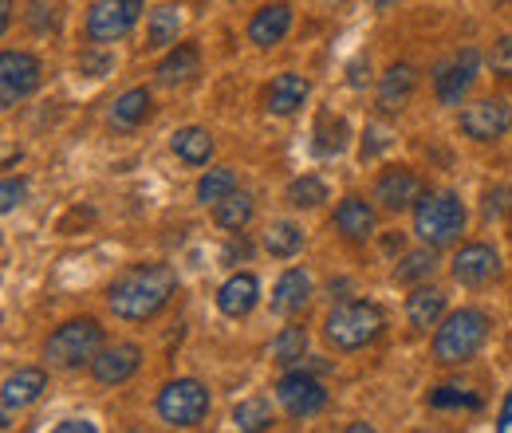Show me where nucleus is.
Returning <instances> with one entry per match:
<instances>
[{
    "label": "nucleus",
    "mask_w": 512,
    "mask_h": 433,
    "mask_svg": "<svg viewBox=\"0 0 512 433\" xmlns=\"http://www.w3.org/2000/svg\"><path fill=\"white\" fill-rule=\"evenodd\" d=\"M174 292H178V272L170 264L162 260L130 264L107 288V311L123 323H150L170 308Z\"/></svg>",
    "instance_id": "nucleus-1"
},
{
    "label": "nucleus",
    "mask_w": 512,
    "mask_h": 433,
    "mask_svg": "<svg viewBox=\"0 0 512 433\" xmlns=\"http://www.w3.org/2000/svg\"><path fill=\"white\" fill-rule=\"evenodd\" d=\"M158 418L170 426V430H193L209 418L213 410V394L201 378H174L158 390V402H154Z\"/></svg>",
    "instance_id": "nucleus-6"
},
{
    "label": "nucleus",
    "mask_w": 512,
    "mask_h": 433,
    "mask_svg": "<svg viewBox=\"0 0 512 433\" xmlns=\"http://www.w3.org/2000/svg\"><path fill=\"white\" fill-rule=\"evenodd\" d=\"M292 24H296L292 4H288V0H272V4L256 8L253 20H249V28H245V36H249V44H253V48L268 52V48H276V44H284V40H288Z\"/></svg>",
    "instance_id": "nucleus-15"
},
{
    "label": "nucleus",
    "mask_w": 512,
    "mask_h": 433,
    "mask_svg": "<svg viewBox=\"0 0 512 433\" xmlns=\"http://www.w3.org/2000/svg\"><path fill=\"white\" fill-rule=\"evenodd\" d=\"M170 150H174V158L182 162V166H190V170H201V166H209L213 162V154H217V142H213V134L205 130V126H178L174 134H170Z\"/></svg>",
    "instance_id": "nucleus-22"
},
{
    "label": "nucleus",
    "mask_w": 512,
    "mask_h": 433,
    "mask_svg": "<svg viewBox=\"0 0 512 433\" xmlns=\"http://www.w3.org/2000/svg\"><path fill=\"white\" fill-rule=\"evenodd\" d=\"M461 134L473 138V142H501L512 130V107L505 99H477L461 111Z\"/></svg>",
    "instance_id": "nucleus-12"
},
{
    "label": "nucleus",
    "mask_w": 512,
    "mask_h": 433,
    "mask_svg": "<svg viewBox=\"0 0 512 433\" xmlns=\"http://www.w3.org/2000/svg\"><path fill=\"white\" fill-rule=\"evenodd\" d=\"M253 217H256V201H253V193H245V189H237V193H229L225 201L213 205V221H217V229L229 233V237H241V233L253 225Z\"/></svg>",
    "instance_id": "nucleus-26"
},
{
    "label": "nucleus",
    "mask_w": 512,
    "mask_h": 433,
    "mask_svg": "<svg viewBox=\"0 0 512 433\" xmlns=\"http://www.w3.org/2000/svg\"><path fill=\"white\" fill-rule=\"evenodd\" d=\"M237 189H241V178H237L233 166H213V170H205V174L197 178L193 197H197L201 205H217V201H225V197L237 193Z\"/></svg>",
    "instance_id": "nucleus-31"
},
{
    "label": "nucleus",
    "mask_w": 512,
    "mask_h": 433,
    "mask_svg": "<svg viewBox=\"0 0 512 433\" xmlns=\"http://www.w3.org/2000/svg\"><path fill=\"white\" fill-rule=\"evenodd\" d=\"M24 197H28V182L24 178H4V186H0V209L4 213H12L16 205H24Z\"/></svg>",
    "instance_id": "nucleus-39"
},
{
    "label": "nucleus",
    "mask_w": 512,
    "mask_h": 433,
    "mask_svg": "<svg viewBox=\"0 0 512 433\" xmlns=\"http://www.w3.org/2000/svg\"><path fill=\"white\" fill-rule=\"evenodd\" d=\"M386 327V311L375 300H343L327 311L323 319V339L327 347L351 355V351H363L371 347Z\"/></svg>",
    "instance_id": "nucleus-3"
},
{
    "label": "nucleus",
    "mask_w": 512,
    "mask_h": 433,
    "mask_svg": "<svg viewBox=\"0 0 512 433\" xmlns=\"http://www.w3.org/2000/svg\"><path fill=\"white\" fill-rule=\"evenodd\" d=\"M426 193L422 178L410 170V166H386L383 174L375 178V205L386 209V213H406L418 205V197Z\"/></svg>",
    "instance_id": "nucleus-13"
},
{
    "label": "nucleus",
    "mask_w": 512,
    "mask_h": 433,
    "mask_svg": "<svg viewBox=\"0 0 512 433\" xmlns=\"http://www.w3.org/2000/svg\"><path fill=\"white\" fill-rule=\"evenodd\" d=\"M347 138H351V126L343 115H335V111H323L316 126H312V150L323 154V158H335V154H343L347 150Z\"/></svg>",
    "instance_id": "nucleus-29"
},
{
    "label": "nucleus",
    "mask_w": 512,
    "mask_h": 433,
    "mask_svg": "<svg viewBox=\"0 0 512 433\" xmlns=\"http://www.w3.org/2000/svg\"><path fill=\"white\" fill-rule=\"evenodd\" d=\"M485 402H481V394H473V390H465V386H438V390H430V410H442V414H453V410H469V414H477Z\"/></svg>",
    "instance_id": "nucleus-35"
},
{
    "label": "nucleus",
    "mask_w": 512,
    "mask_h": 433,
    "mask_svg": "<svg viewBox=\"0 0 512 433\" xmlns=\"http://www.w3.org/2000/svg\"><path fill=\"white\" fill-rule=\"evenodd\" d=\"M308 343H312L308 327H304V323H288V327H280V335L272 339L268 355H272L276 367H300V363L308 359Z\"/></svg>",
    "instance_id": "nucleus-27"
},
{
    "label": "nucleus",
    "mask_w": 512,
    "mask_h": 433,
    "mask_svg": "<svg viewBox=\"0 0 512 433\" xmlns=\"http://www.w3.org/2000/svg\"><path fill=\"white\" fill-rule=\"evenodd\" d=\"M272 422H276L272 402L260 398V394H253V398H245V402L233 406V426L241 433H264V430H272Z\"/></svg>",
    "instance_id": "nucleus-33"
},
{
    "label": "nucleus",
    "mask_w": 512,
    "mask_h": 433,
    "mask_svg": "<svg viewBox=\"0 0 512 433\" xmlns=\"http://www.w3.org/2000/svg\"><path fill=\"white\" fill-rule=\"evenodd\" d=\"M489 4H501V0H489Z\"/></svg>",
    "instance_id": "nucleus-44"
},
{
    "label": "nucleus",
    "mask_w": 512,
    "mask_h": 433,
    "mask_svg": "<svg viewBox=\"0 0 512 433\" xmlns=\"http://www.w3.org/2000/svg\"><path fill=\"white\" fill-rule=\"evenodd\" d=\"M260 304V280L256 272H233L221 288H217V311L225 319H249Z\"/></svg>",
    "instance_id": "nucleus-19"
},
{
    "label": "nucleus",
    "mask_w": 512,
    "mask_h": 433,
    "mask_svg": "<svg viewBox=\"0 0 512 433\" xmlns=\"http://www.w3.org/2000/svg\"><path fill=\"white\" fill-rule=\"evenodd\" d=\"M201 71V52H197V44H174L158 67H154V83L158 87H186L193 75Z\"/></svg>",
    "instance_id": "nucleus-24"
},
{
    "label": "nucleus",
    "mask_w": 512,
    "mask_h": 433,
    "mask_svg": "<svg viewBox=\"0 0 512 433\" xmlns=\"http://www.w3.org/2000/svg\"><path fill=\"white\" fill-rule=\"evenodd\" d=\"M272 390H276V402L284 406V414L296 422H308V418L327 410V386L320 382V374L304 363L284 367V374L272 382Z\"/></svg>",
    "instance_id": "nucleus-7"
},
{
    "label": "nucleus",
    "mask_w": 512,
    "mask_h": 433,
    "mask_svg": "<svg viewBox=\"0 0 512 433\" xmlns=\"http://www.w3.org/2000/svg\"><path fill=\"white\" fill-rule=\"evenodd\" d=\"M12 16H16V0H0V32L12 28Z\"/></svg>",
    "instance_id": "nucleus-42"
},
{
    "label": "nucleus",
    "mask_w": 512,
    "mask_h": 433,
    "mask_svg": "<svg viewBox=\"0 0 512 433\" xmlns=\"http://www.w3.org/2000/svg\"><path fill=\"white\" fill-rule=\"evenodd\" d=\"M497 430L512 433V390L505 394V402H501V414H497Z\"/></svg>",
    "instance_id": "nucleus-41"
},
{
    "label": "nucleus",
    "mask_w": 512,
    "mask_h": 433,
    "mask_svg": "<svg viewBox=\"0 0 512 433\" xmlns=\"http://www.w3.org/2000/svg\"><path fill=\"white\" fill-rule=\"evenodd\" d=\"M489 71H493V79H501V83H512V32L509 36H501V40H493V48H489Z\"/></svg>",
    "instance_id": "nucleus-38"
},
{
    "label": "nucleus",
    "mask_w": 512,
    "mask_h": 433,
    "mask_svg": "<svg viewBox=\"0 0 512 433\" xmlns=\"http://www.w3.org/2000/svg\"><path fill=\"white\" fill-rule=\"evenodd\" d=\"M375 8H394V4H402V0H371Z\"/></svg>",
    "instance_id": "nucleus-43"
},
{
    "label": "nucleus",
    "mask_w": 512,
    "mask_h": 433,
    "mask_svg": "<svg viewBox=\"0 0 512 433\" xmlns=\"http://www.w3.org/2000/svg\"><path fill=\"white\" fill-rule=\"evenodd\" d=\"M410 213H414V237L430 248L453 245L469 225L465 201L457 193H449V189H426Z\"/></svg>",
    "instance_id": "nucleus-4"
},
{
    "label": "nucleus",
    "mask_w": 512,
    "mask_h": 433,
    "mask_svg": "<svg viewBox=\"0 0 512 433\" xmlns=\"http://www.w3.org/2000/svg\"><path fill=\"white\" fill-rule=\"evenodd\" d=\"M414 91H418V67L414 63H390L383 71V79H379V91H375V107L383 111V115H402L406 107H410V99H414Z\"/></svg>",
    "instance_id": "nucleus-18"
},
{
    "label": "nucleus",
    "mask_w": 512,
    "mask_h": 433,
    "mask_svg": "<svg viewBox=\"0 0 512 433\" xmlns=\"http://www.w3.org/2000/svg\"><path fill=\"white\" fill-rule=\"evenodd\" d=\"M150 115H154V95H150V87H130V91H123V95L115 99L107 123H111V130H119V134H134L138 126H146Z\"/></svg>",
    "instance_id": "nucleus-23"
},
{
    "label": "nucleus",
    "mask_w": 512,
    "mask_h": 433,
    "mask_svg": "<svg viewBox=\"0 0 512 433\" xmlns=\"http://www.w3.org/2000/svg\"><path fill=\"white\" fill-rule=\"evenodd\" d=\"M449 272H453V280L461 288H485V284H493L501 276V252L493 245H485V241H469V245H461L453 252Z\"/></svg>",
    "instance_id": "nucleus-11"
},
{
    "label": "nucleus",
    "mask_w": 512,
    "mask_h": 433,
    "mask_svg": "<svg viewBox=\"0 0 512 433\" xmlns=\"http://www.w3.org/2000/svg\"><path fill=\"white\" fill-rule=\"evenodd\" d=\"M308 99H312L308 75H300V71H280V75L268 83V91H264V111L276 115V119H292V115L304 111Z\"/></svg>",
    "instance_id": "nucleus-17"
},
{
    "label": "nucleus",
    "mask_w": 512,
    "mask_h": 433,
    "mask_svg": "<svg viewBox=\"0 0 512 433\" xmlns=\"http://www.w3.org/2000/svg\"><path fill=\"white\" fill-rule=\"evenodd\" d=\"M493 319L481 308H457L434 327V359L442 367H461L469 359H477V351L489 343Z\"/></svg>",
    "instance_id": "nucleus-2"
},
{
    "label": "nucleus",
    "mask_w": 512,
    "mask_h": 433,
    "mask_svg": "<svg viewBox=\"0 0 512 433\" xmlns=\"http://www.w3.org/2000/svg\"><path fill=\"white\" fill-rule=\"evenodd\" d=\"M48 390V371L44 367H20L4 378V390H0V402H4V414H16V410H28L32 402H40Z\"/></svg>",
    "instance_id": "nucleus-20"
},
{
    "label": "nucleus",
    "mask_w": 512,
    "mask_h": 433,
    "mask_svg": "<svg viewBox=\"0 0 512 433\" xmlns=\"http://www.w3.org/2000/svg\"><path fill=\"white\" fill-rule=\"evenodd\" d=\"M331 225H335V233H339L343 241H351V245H363V241H371V237L379 233L375 205H371L367 197H359V193H347V197L335 205Z\"/></svg>",
    "instance_id": "nucleus-16"
},
{
    "label": "nucleus",
    "mask_w": 512,
    "mask_h": 433,
    "mask_svg": "<svg viewBox=\"0 0 512 433\" xmlns=\"http://www.w3.org/2000/svg\"><path fill=\"white\" fill-rule=\"evenodd\" d=\"M56 433H95V422H87V418H64V422H56Z\"/></svg>",
    "instance_id": "nucleus-40"
},
{
    "label": "nucleus",
    "mask_w": 512,
    "mask_h": 433,
    "mask_svg": "<svg viewBox=\"0 0 512 433\" xmlns=\"http://www.w3.org/2000/svg\"><path fill=\"white\" fill-rule=\"evenodd\" d=\"M142 371V347L130 343V339H119V343H107L95 363H91V378L99 386H123L134 374Z\"/></svg>",
    "instance_id": "nucleus-14"
},
{
    "label": "nucleus",
    "mask_w": 512,
    "mask_h": 433,
    "mask_svg": "<svg viewBox=\"0 0 512 433\" xmlns=\"http://www.w3.org/2000/svg\"><path fill=\"white\" fill-rule=\"evenodd\" d=\"M260 245H264V252H268L272 260H292V256H300V248H304V229H300L296 221H272V225L264 229Z\"/></svg>",
    "instance_id": "nucleus-30"
},
{
    "label": "nucleus",
    "mask_w": 512,
    "mask_h": 433,
    "mask_svg": "<svg viewBox=\"0 0 512 433\" xmlns=\"http://www.w3.org/2000/svg\"><path fill=\"white\" fill-rule=\"evenodd\" d=\"M103 347H107L103 323L91 319V315H75V319H64V323L48 335L44 359H48L56 371H79V367H91Z\"/></svg>",
    "instance_id": "nucleus-5"
},
{
    "label": "nucleus",
    "mask_w": 512,
    "mask_h": 433,
    "mask_svg": "<svg viewBox=\"0 0 512 433\" xmlns=\"http://www.w3.org/2000/svg\"><path fill=\"white\" fill-rule=\"evenodd\" d=\"M284 201H288L292 209H320L323 201H327V182H323L320 174H300V178L288 182Z\"/></svg>",
    "instance_id": "nucleus-34"
},
{
    "label": "nucleus",
    "mask_w": 512,
    "mask_h": 433,
    "mask_svg": "<svg viewBox=\"0 0 512 433\" xmlns=\"http://www.w3.org/2000/svg\"><path fill=\"white\" fill-rule=\"evenodd\" d=\"M312 304V276L304 268H284L276 288H272V311L276 315H304Z\"/></svg>",
    "instance_id": "nucleus-21"
},
{
    "label": "nucleus",
    "mask_w": 512,
    "mask_h": 433,
    "mask_svg": "<svg viewBox=\"0 0 512 433\" xmlns=\"http://www.w3.org/2000/svg\"><path fill=\"white\" fill-rule=\"evenodd\" d=\"M446 315H449L446 292H438V288L418 284V288L406 296V323H410L414 331H430V327H438Z\"/></svg>",
    "instance_id": "nucleus-25"
},
{
    "label": "nucleus",
    "mask_w": 512,
    "mask_h": 433,
    "mask_svg": "<svg viewBox=\"0 0 512 433\" xmlns=\"http://www.w3.org/2000/svg\"><path fill=\"white\" fill-rule=\"evenodd\" d=\"M146 0H91L87 8V40L91 44H119L134 32V24L142 20Z\"/></svg>",
    "instance_id": "nucleus-8"
},
{
    "label": "nucleus",
    "mask_w": 512,
    "mask_h": 433,
    "mask_svg": "<svg viewBox=\"0 0 512 433\" xmlns=\"http://www.w3.org/2000/svg\"><path fill=\"white\" fill-rule=\"evenodd\" d=\"M434 268H438V248L430 245L414 248V252H406L394 264V284H422V280L434 276Z\"/></svg>",
    "instance_id": "nucleus-32"
},
{
    "label": "nucleus",
    "mask_w": 512,
    "mask_h": 433,
    "mask_svg": "<svg viewBox=\"0 0 512 433\" xmlns=\"http://www.w3.org/2000/svg\"><path fill=\"white\" fill-rule=\"evenodd\" d=\"M44 83V67L32 52H20V48H8L0 56V103L4 111L20 107L24 99H32Z\"/></svg>",
    "instance_id": "nucleus-10"
},
{
    "label": "nucleus",
    "mask_w": 512,
    "mask_h": 433,
    "mask_svg": "<svg viewBox=\"0 0 512 433\" xmlns=\"http://www.w3.org/2000/svg\"><path fill=\"white\" fill-rule=\"evenodd\" d=\"M178 36H182V8L162 4L146 16V48L150 52H162V48L178 44Z\"/></svg>",
    "instance_id": "nucleus-28"
},
{
    "label": "nucleus",
    "mask_w": 512,
    "mask_h": 433,
    "mask_svg": "<svg viewBox=\"0 0 512 433\" xmlns=\"http://www.w3.org/2000/svg\"><path fill=\"white\" fill-rule=\"evenodd\" d=\"M477 75H481V52L473 44H465L457 56H449L446 63L434 67V99L442 107H461L465 95L473 91Z\"/></svg>",
    "instance_id": "nucleus-9"
},
{
    "label": "nucleus",
    "mask_w": 512,
    "mask_h": 433,
    "mask_svg": "<svg viewBox=\"0 0 512 433\" xmlns=\"http://www.w3.org/2000/svg\"><path fill=\"white\" fill-rule=\"evenodd\" d=\"M28 24H32V32H40V36L60 32V4H56V0H32Z\"/></svg>",
    "instance_id": "nucleus-37"
},
{
    "label": "nucleus",
    "mask_w": 512,
    "mask_h": 433,
    "mask_svg": "<svg viewBox=\"0 0 512 433\" xmlns=\"http://www.w3.org/2000/svg\"><path fill=\"white\" fill-rule=\"evenodd\" d=\"M79 71H83L87 79H103V75H111V71H115V52H111V44H91V48H83Z\"/></svg>",
    "instance_id": "nucleus-36"
}]
</instances>
